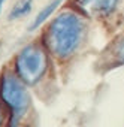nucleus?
<instances>
[{
    "label": "nucleus",
    "mask_w": 124,
    "mask_h": 127,
    "mask_svg": "<svg viewBox=\"0 0 124 127\" xmlns=\"http://www.w3.org/2000/svg\"><path fill=\"white\" fill-rule=\"evenodd\" d=\"M87 33L84 17L75 9L61 11L42 33L40 42L46 48L52 60L69 61L82 46Z\"/></svg>",
    "instance_id": "obj_1"
},
{
    "label": "nucleus",
    "mask_w": 124,
    "mask_h": 127,
    "mask_svg": "<svg viewBox=\"0 0 124 127\" xmlns=\"http://www.w3.org/2000/svg\"><path fill=\"white\" fill-rule=\"evenodd\" d=\"M11 67L29 88H37L49 76L52 58L40 40L30 42L14 55Z\"/></svg>",
    "instance_id": "obj_2"
},
{
    "label": "nucleus",
    "mask_w": 124,
    "mask_h": 127,
    "mask_svg": "<svg viewBox=\"0 0 124 127\" xmlns=\"http://www.w3.org/2000/svg\"><path fill=\"white\" fill-rule=\"evenodd\" d=\"M0 102L9 111L8 127H18L33 108L30 88L17 76L11 66L0 70Z\"/></svg>",
    "instance_id": "obj_3"
},
{
    "label": "nucleus",
    "mask_w": 124,
    "mask_h": 127,
    "mask_svg": "<svg viewBox=\"0 0 124 127\" xmlns=\"http://www.w3.org/2000/svg\"><path fill=\"white\" fill-rule=\"evenodd\" d=\"M120 3V0H81L82 14L93 15L97 18H108L112 15Z\"/></svg>",
    "instance_id": "obj_4"
},
{
    "label": "nucleus",
    "mask_w": 124,
    "mask_h": 127,
    "mask_svg": "<svg viewBox=\"0 0 124 127\" xmlns=\"http://www.w3.org/2000/svg\"><path fill=\"white\" fill-rule=\"evenodd\" d=\"M61 2H63V0H51L48 5H45V6L39 11V14L33 18V21L29 24L27 32H29V33H33L34 30H37L39 27H42V26L51 18V15L58 9V6L61 5Z\"/></svg>",
    "instance_id": "obj_5"
},
{
    "label": "nucleus",
    "mask_w": 124,
    "mask_h": 127,
    "mask_svg": "<svg viewBox=\"0 0 124 127\" xmlns=\"http://www.w3.org/2000/svg\"><path fill=\"white\" fill-rule=\"evenodd\" d=\"M33 9V0H17L8 14V21H17L27 17Z\"/></svg>",
    "instance_id": "obj_6"
},
{
    "label": "nucleus",
    "mask_w": 124,
    "mask_h": 127,
    "mask_svg": "<svg viewBox=\"0 0 124 127\" xmlns=\"http://www.w3.org/2000/svg\"><path fill=\"white\" fill-rule=\"evenodd\" d=\"M111 55L114 66H124V34L114 42L111 48Z\"/></svg>",
    "instance_id": "obj_7"
},
{
    "label": "nucleus",
    "mask_w": 124,
    "mask_h": 127,
    "mask_svg": "<svg viewBox=\"0 0 124 127\" xmlns=\"http://www.w3.org/2000/svg\"><path fill=\"white\" fill-rule=\"evenodd\" d=\"M8 123H9V111L0 102V127H8Z\"/></svg>",
    "instance_id": "obj_8"
},
{
    "label": "nucleus",
    "mask_w": 124,
    "mask_h": 127,
    "mask_svg": "<svg viewBox=\"0 0 124 127\" xmlns=\"http://www.w3.org/2000/svg\"><path fill=\"white\" fill-rule=\"evenodd\" d=\"M8 2V0H0V14H2V11H3V6H5V3Z\"/></svg>",
    "instance_id": "obj_9"
},
{
    "label": "nucleus",
    "mask_w": 124,
    "mask_h": 127,
    "mask_svg": "<svg viewBox=\"0 0 124 127\" xmlns=\"http://www.w3.org/2000/svg\"><path fill=\"white\" fill-rule=\"evenodd\" d=\"M18 127H31V124H29V123H21Z\"/></svg>",
    "instance_id": "obj_10"
},
{
    "label": "nucleus",
    "mask_w": 124,
    "mask_h": 127,
    "mask_svg": "<svg viewBox=\"0 0 124 127\" xmlns=\"http://www.w3.org/2000/svg\"><path fill=\"white\" fill-rule=\"evenodd\" d=\"M0 49H2V40H0Z\"/></svg>",
    "instance_id": "obj_11"
}]
</instances>
